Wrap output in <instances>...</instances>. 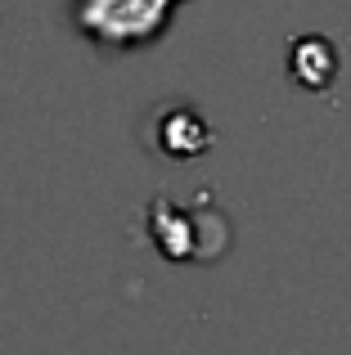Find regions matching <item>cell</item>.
Returning a JSON list of instances; mask_svg holds the SVG:
<instances>
[{"label":"cell","instance_id":"1","mask_svg":"<svg viewBox=\"0 0 351 355\" xmlns=\"http://www.w3.org/2000/svg\"><path fill=\"white\" fill-rule=\"evenodd\" d=\"M176 5L185 0H72V23L104 50H131L167 27Z\"/></svg>","mask_w":351,"mask_h":355},{"label":"cell","instance_id":"2","mask_svg":"<svg viewBox=\"0 0 351 355\" xmlns=\"http://www.w3.org/2000/svg\"><path fill=\"white\" fill-rule=\"evenodd\" d=\"M158 148L167 157H198L212 148V130L198 121V113L189 108H176V113L162 117V130H158Z\"/></svg>","mask_w":351,"mask_h":355},{"label":"cell","instance_id":"3","mask_svg":"<svg viewBox=\"0 0 351 355\" xmlns=\"http://www.w3.org/2000/svg\"><path fill=\"white\" fill-rule=\"evenodd\" d=\"M289 63H293V77H298L302 86H311V90L329 86V81H334V72H338L334 45L320 41V36H302V41H293Z\"/></svg>","mask_w":351,"mask_h":355}]
</instances>
